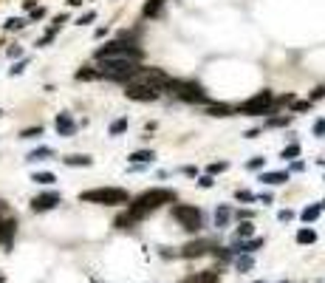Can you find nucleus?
<instances>
[{"label":"nucleus","mask_w":325,"mask_h":283,"mask_svg":"<svg viewBox=\"0 0 325 283\" xmlns=\"http://www.w3.org/2000/svg\"><path fill=\"white\" fill-rule=\"evenodd\" d=\"M94 20H96V12H85L77 23H80V26H88V23H94Z\"/></svg>","instance_id":"37"},{"label":"nucleus","mask_w":325,"mask_h":283,"mask_svg":"<svg viewBox=\"0 0 325 283\" xmlns=\"http://www.w3.org/2000/svg\"><path fill=\"white\" fill-rule=\"evenodd\" d=\"M62 162L68 164V167H91V162H94V159H91V156L74 153V156H68V159H62Z\"/></svg>","instance_id":"17"},{"label":"nucleus","mask_w":325,"mask_h":283,"mask_svg":"<svg viewBox=\"0 0 325 283\" xmlns=\"http://www.w3.org/2000/svg\"><path fill=\"white\" fill-rule=\"evenodd\" d=\"M184 176H198V167H184Z\"/></svg>","instance_id":"47"},{"label":"nucleus","mask_w":325,"mask_h":283,"mask_svg":"<svg viewBox=\"0 0 325 283\" xmlns=\"http://www.w3.org/2000/svg\"><path fill=\"white\" fill-rule=\"evenodd\" d=\"M212 252H215L218 261H229L232 258V249H226V247H218V249H212Z\"/></svg>","instance_id":"33"},{"label":"nucleus","mask_w":325,"mask_h":283,"mask_svg":"<svg viewBox=\"0 0 325 283\" xmlns=\"http://www.w3.org/2000/svg\"><path fill=\"white\" fill-rule=\"evenodd\" d=\"M212 241H189V244H184L181 247V258H201V255L212 252Z\"/></svg>","instance_id":"11"},{"label":"nucleus","mask_w":325,"mask_h":283,"mask_svg":"<svg viewBox=\"0 0 325 283\" xmlns=\"http://www.w3.org/2000/svg\"><path fill=\"white\" fill-rule=\"evenodd\" d=\"M252 235H254L252 221H240L238 229H235V238H238V241H246V238H252Z\"/></svg>","instance_id":"18"},{"label":"nucleus","mask_w":325,"mask_h":283,"mask_svg":"<svg viewBox=\"0 0 325 283\" xmlns=\"http://www.w3.org/2000/svg\"><path fill=\"white\" fill-rule=\"evenodd\" d=\"M0 113H3V111H0Z\"/></svg>","instance_id":"51"},{"label":"nucleus","mask_w":325,"mask_h":283,"mask_svg":"<svg viewBox=\"0 0 325 283\" xmlns=\"http://www.w3.org/2000/svg\"><path fill=\"white\" fill-rule=\"evenodd\" d=\"M45 17V9H31V20H43Z\"/></svg>","instance_id":"41"},{"label":"nucleus","mask_w":325,"mask_h":283,"mask_svg":"<svg viewBox=\"0 0 325 283\" xmlns=\"http://www.w3.org/2000/svg\"><path fill=\"white\" fill-rule=\"evenodd\" d=\"M80 198H82V201H88V204H105V207L127 204V201H130L127 190H122V187H96V190H85Z\"/></svg>","instance_id":"4"},{"label":"nucleus","mask_w":325,"mask_h":283,"mask_svg":"<svg viewBox=\"0 0 325 283\" xmlns=\"http://www.w3.org/2000/svg\"><path fill=\"white\" fill-rule=\"evenodd\" d=\"M229 111H232V108L224 105V102H215V105L207 108V113H210V116H229Z\"/></svg>","instance_id":"23"},{"label":"nucleus","mask_w":325,"mask_h":283,"mask_svg":"<svg viewBox=\"0 0 325 283\" xmlns=\"http://www.w3.org/2000/svg\"><path fill=\"white\" fill-rule=\"evenodd\" d=\"M142 68L136 60H99V77L113 79V82H130L133 74Z\"/></svg>","instance_id":"3"},{"label":"nucleus","mask_w":325,"mask_h":283,"mask_svg":"<svg viewBox=\"0 0 325 283\" xmlns=\"http://www.w3.org/2000/svg\"><path fill=\"white\" fill-rule=\"evenodd\" d=\"M164 204H175V193L173 190H164V187H156V190H147V193H142L139 198L127 201V212L136 221H142L145 215L156 212L159 207H164Z\"/></svg>","instance_id":"1"},{"label":"nucleus","mask_w":325,"mask_h":283,"mask_svg":"<svg viewBox=\"0 0 325 283\" xmlns=\"http://www.w3.org/2000/svg\"><path fill=\"white\" fill-rule=\"evenodd\" d=\"M23 26H26V20H23V17H9V20L3 23V28H6V31H20Z\"/></svg>","instance_id":"27"},{"label":"nucleus","mask_w":325,"mask_h":283,"mask_svg":"<svg viewBox=\"0 0 325 283\" xmlns=\"http://www.w3.org/2000/svg\"><path fill=\"white\" fill-rule=\"evenodd\" d=\"M153 159H156L153 150H136V153H130V162H136V164H150Z\"/></svg>","instance_id":"19"},{"label":"nucleus","mask_w":325,"mask_h":283,"mask_svg":"<svg viewBox=\"0 0 325 283\" xmlns=\"http://www.w3.org/2000/svg\"><path fill=\"white\" fill-rule=\"evenodd\" d=\"M43 159H54V150L51 148H37L29 153V162H43Z\"/></svg>","instance_id":"21"},{"label":"nucleus","mask_w":325,"mask_h":283,"mask_svg":"<svg viewBox=\"0 0 325 283\" xmlns=\"http://www.w3.org/2000/svg\"><path fill=\"white\" fill-rule=\"evenodd\" d=\"M322 97H325V85H319L317 91L311 93V102H314V99H322Z\"/></svg>","instance_id":"42"},{"label":"nucleus","mask_w":325,"mask_h":283,"mask_svg":"<svg viewBox=\"0 0 325 283\" xmlns=\"http://www.w3.org/2000/svg\"><path fill=\"white\" fill-rule=\"evenodd\" d=\"M317 241V232L314 229H300L297 232V244H314Z\"/></svg>","instance_id":"26"},{"label":"nucleus","mask_w":325,"mask_h":283,"mask_svg":"<svg viewBox=\"0 0 325 283\" xmlns=\"http://www.w3.org/2000/svg\"><path fill=\"white\" fill-rule=\"evenodd\" d=\"M173 218L178 221L187 232H198L201 229V210H195L189 204H173Z\"/></svg>","instance_id":"7"},{"label":"nucleus","mask_w":325,"mask_h":283,"mask_svg":"<svg viewBox=\"0 0 325 283\" xmlns=\"http://www.w3.org/2000/svg\"><path fill=\"white\" fill-rule=\"evenodd\" d=\"M263 244H266V241H263V238H252V241H238V244H235V247H232V252H235V255H252V252H257V249L263 247Z\"/></svg>","instance_id":"14"},{"label":"nucleus","mask_w":325,"mask_h":283,"mask_svg":"<svg viewBox=\"0 0 325 283\" xmlns=\"http://www.w3.org/2000/svg\"><path fill=\"white\" fill-rule=\"evenodd\" d=\"M124 97L133 99V102H156L161 97V91H156L150 85H142V82H124Z\"/></svg>","instance_id":"9"},{"label":"nucleus","mask_w":325,"mask_h":283,"mask_svg":"<svg viewBox=\"0 0 325 283\" xmlns=\"http://www.w3.org/2000/svg\"><path fill=\"white\" fill-rule=\"evenodd\" d=\"M305 108H311V99L308 102H294V111H305Z\"/></svg>","instance_id":"46"},{"label":"nucleus","mask_w":325,"mask_h":283,"mask_svg":"<svg viewBox=\"0 0 325 283\" xmlns=\"http://www.w3.org/2000/svg\"><path fill=\"white\" fill-rule=\"evenodd\" d=\"M235 198H238V201H257V196L249 193V190H238V193H235Z\"/></svg>","instance_id":"36"},{"label":"nucleus","mask_w":325,"mask_h":283,"mask_svg":"<svg viewBox=\"0 0 325 283\" xmlns=\"http://www.w3.org/2000/svg\"><path fill=\"white\" fill-rule=\"evenodd\" d=\"M314 133H317V136H322V133H325V119H319L317 125H314Z\"/></svg>","instance_id":"44"},{"label":"nucleus","mask_w":325,"mask_h":283,"mask_svg":"<svg viewBox=\"0 0 325 283\" xmlns=\"http://www.w3.org/2000/svg\"><path fill=\"white\" fill-rule=\"evenodd\" d=\"M31 181H37V184H54L57 181V176L54 173H34V178Z\"/></svg>","instance_id":"29"},{"label":"nucleus","mask_w":325,"mask_h":283,"mask_svg":"<svg viewBox=\"0 0 325 283\" xmlns=\"http://www.w3.org/2000/svg\"><path fill=\"white\" fill-rule=\"evenodd\" d=\"M254 283H263V280H254Z\"/></svg>","instance_id":"50"},{"label":"nucleus","mask_w":325,"mask_h":283,"mask_svg":"<svg viewBox=\"0 0 325 283\" xmlns=\"http://www.w3.org/2000/svg\"><path fill=\"white\" fill-rule=\"evenodd\" d=\"M229 218H232V210H229V207H218V212H215V226H218V229L229 224Z\"/></svg>","instance_id":"22"},{"label":"nucleus","mask_w":325,"mask_h":283,"mask_svg":"<svg viewBox=\"0 0 325 283\" xmlns=\"http://www.w3.org/2000/svg\"><path fill=\"white\" fill-rule=\"evenodd\" d=\"M277 218H280V221H291V218H294V212H291V210H280V212H277Z\"/></svg>","instance_id":"38"},{"label":"nucleus","mask_w":325,"mask_h":283,"mask_svg":"<svg viewBox=\"0 0 325 283\" xmlns=\"http://www.w3.org/2000/svg\"><path fill=\"white\" fill-rule=\"evenodd\" d=\"M26 65H29V63H26V60H20V63L12 68V77H15V74H23V71H26Z\"/></svg>","instance_id":"39"},{"label":"nucleus","mask_w":325,"mask_h":283,"mask_svg":"<svg viewBox=\"0 0 325 283\" xmlns=\"http://www.w3.org/2000/svg\"><path fill=\"white\" fill-rule=\"evenodd\" d=\"M59 201H62L59 193H43V196H37L34 201H31V210L34 212H48V210H54Z\"/></svg>","instance_id":"12"},{"label":"nucleus","mask_w":325,"mask_h":283,"mask_svg":"<svg viewBox=\"0 0 325 283\" xmlns=\"http://www.w3.org/2000/svg\"><path fill=\"white\" fill-rule=\"evenodd\" d=\"M34 3H37V0H23V9L29 12V9H34Z\"/></svg>","instance_id":"48"},{"label":"nucleus","mask_w":325,"mask_h":283,"mask_svg":"<svg viewBox=\"0 0 325 283\" xmlns=\"http://www.w3.org/2000/svg\"><path fill=\"white\" fill-rule=\"evenodd\" d=\"M68 3H71V6H80V3H82V0H68Z\"/></svg>","instance_id":"49"},{"label":"nucleus","mask_w":325,"mask_h":283,"mask_svg":"<svg viewBox=\"0 0 325 283\" xmlns=\"http://www.w3.org/2000/svg\"><path fill=\"white\" fill-rule=\"evenodd\" d=\"M198 184H201L204 190H207V187H212L215 181H212V176H201V178H198Z\"/></svg>","instance_id":"40"},{"label":"nucleus","mask_w":325,"mask_h":283,"mask_svg":"<svg viewBox=\"0 0 325 283\" xmlns=\"http://www.w3.org/2000/svg\"><path fill=\"white\" fill-rule=\"evenodd\" d=\"M297 156H300V145H289L283 150V159H297Z\"/></svg>","instance_id":"34"},{"label":"nucleus","mask_w":325,"mask_h":283,"mask_svg":"<svg viewBox=\"0 0 325 283\" xmlns=\"http://www.w3.org/2000/svg\"><path fill=\"white\" fill-rule=\"evenodd\" d=\"M15 235H17V221L15 218H0V247L12 252L15 249Z\"/></svg>","instance_id":"10"},{"label":"nucleus","mask_w":325,"mask_h":283,"mask_svg":"<svg viewBox=\"0 0 325 283\" xmlns=\"http://www.w3.org/2000/svg\"><path fill=\"white\" fill-rule=\"evenodd\" d=\"M322 210H325V201H319V204H314V207H305V210L300 212V218H303L305 224H308V221H317Z\"/></svg>","instance_id":"16"},{"label":"nucleus","mask_w":325,"mask_h":283,"mask_svg":"<svg viewBox=\"0 0 325 283\" xmlns=\"http://www.w3.org/2000/svg\"><path fill=\"white\" fill-rule=\"evenodd\" d=\"M20 54H23L20 45H12V49H9V57H20Z\"/></svg>","instance_id":"45"},{"label":"nucleus","mask_w":325,"mask_h":283,"mask_svg":"<svg viewBox=\"0 0 325 283\" xmlns=\"http://www.w3.org/2000/svg\"><path fill=\"white\" fill-rule=\"evenodd\" d=\"M161 6H164V0H147L145 3V17H156Z\"/></svg>","instance_id":"24"},{"label":"nucleus","mask_w":325,"mask_h":283,"mask_svg":"<svg viewBox=\"0 0 325 283\" xmlns=\"http://www.w3.org/2000/svg\"><path fill=\"white\" fill-rule=\"evenodd\" d=\"M96 60H142V49L133 42V34H122L119 40L105 42L102 49H96Z\"/></svg>","instance_id":"2"},{"label":"nucleus","mask_w":325,"mask_h":283,"mask_svg":"<svg viewBox=\"0 0 325 283\" xmlns=\"http://www.w3.org/2000/svg\"><path fill=\"white\" fill-rule=\"evenodd\" d=\"M226 167H229V164H226V162H212L207 170H210V176H215V173H224Z\"/></svg>","instance_id":"35"},{"label":"nucleus","mask_w":325,"mask_h":283,"mask_svg":"<svg viewBox=\"0 0 325 283\" xmlns=\"http://www.w3.org/2000/svg\"><path fill=\"white\" fill-rule=\"evenodd\" d=\"M167 91L173 93V97L184 99V102H207V93L198 82H184V79H170L167 85Z\"/></svg>","instance_id":"6"},{"label":"nucleus","mask_w":325,"mask_h":283,"mask_svg":"<svg viewBox=\"0 0 325 283\" xmlns=\"http://www.w3.org/2000/svg\"><path fill=\"white\" fill-rule=\"evenodd\" d=\"M260 181L263 184H286L289 181V173H263Z\"/></svg>","instance_id":"20"},{"label":"nucleus","mask_w":325,"mask_h":283,"mask_svg":"<svg viewBox=\"0 0 325 283\" xmlns=\"http://www.w3.org/2000/svg\"><path fill=\"white\" fill-rule=\"evenodd\" d=\"M246 167H249V170H260V167H263V159H252Z\"/></svg>","instance_id":"43"},{"label":"nucleus","mask_w":325,"mask_h":283,"mask_svg":"<svg viewBox=\"0 0 325 283\" xmlns=\"http://www.w3.org/2000/svg\"><path fill=\"white\" fill-rule=\"evenodd\" d=\"M96 77H99V71L91 68V65H85V68L77 71V79H96Z\"/></svg>","instance_id":"28"},{"label":"nucleus","mask_w":325,"mask_h":283,"mask_svg":"<svg viewBox=\"0 0 325 283\" xmlns=\"http://www.w3.org/2000/svg\"><path fill=\"white\" fill-rule=\"evenodd\" d=\"M254 261H252V255H238V269L240 272H246V269H252Z\"/></svg>","instance_id":"31"},{"label":"nucleus","mask_w":325,"mask_h":283,"mask_svg":"<svg viewBox=\"0 0 325 283\" xmlns=\"http://www.w3.org/2000/svg\"><path fill=\"white\" fill-rule=\"evenodd\" d=\"M40 133H43V127H40V125H37V127H26V130L20 133V139H37Z\"/></svg>","instance_id":"32"},{"label":"nucleus","mask_w":325,"mask_h":283,"mask_svg":"<svg viewBox=\"0 0 325 283\" xmlns=\"http://www.w3.org/2000/svg\"><path fill=\"white\" fill-rule=\"evenodd\" d=\"M54 127H57L59 136H74L77 133V122L71 119V113H59L57 119H54Z\"/></svg>","instance_id":"13"},{"label":"nucleus","mask_w":325,"mask_h":283,"mask_svg":"<svg viewBox=\"0 0 325 283\" xmlns=\"http://www.w3.org/2000/svg\"><path fill=\"white\" fill-rule=\"evenodd\" d=\"M272 108H275L272 91H257L254 97H249L246 102H240L238 113H243V116H263V113H269Z\"/></svg>","instance_id":"5"},{"label":"nucleus","mask_w":325,"mask_h":283,"mask_svg":"<svg viewBox=\"0 0 325 283\" xmlns=\"http://www.w3.org/2000/svg\"><path fill=\"white\" fill-rule=\"evenodd\" d=\"M133 224H139V221L133 218L130 212H122V215L116 218V226H119V229H130V226H133Z\"/></svg>","instance_id":"25"},{"label":"nucleus","mask_w":325,"mask_h":283,"mask_svg":"<svg viewBox=\"0 0 325 283\" xmlns=\"http://www.w3.org/2000/svg\"><path fill=\"white\" fill-rule=\"evenodd\" d=\"M181 283H218V272H212V269H207V272H195V275L184 277Z\"/></svg>","instance_id":"15"},{"label":"nucleus","mask_w":325,"mask_h":283,"mask_svg":"<svg viewBox=\"0 0 325 283\" xmlns=\"http://www.w3.org/2000/svg\"><path fill=\"white\" fill-rule=\"evenodd\" d=\"M130 82H142V85H150L156 91H167V85H170V77H167L161 68H139L133 74Z\"/></svg>","instance_id":"8"},{"label":"nucleus","mask_w":325,"mask_h":283,"mask_svg":"<svg viewBox=\"0 0 325 283\" xmlns=\"http://www.w3.org/2000/svg\"><path fill=\"white\" fill-rule=\"evenodd\" d=\"M127 130V119H116L113 125H110V136H119V133H124Z\"/></svg>","instance_id":"30"}]
</instances>
